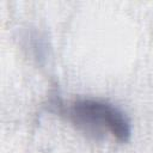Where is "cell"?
Listing matches in <instances>:
<instances>
[{
	"label": "cell",
	"instance_id": "6da1fadb",
	"mask_svg": "<svg viewBox=\"0 0 153 153\" xmlns=\"http://www.w3.org/2000/svg\"><path fill=\"white\" fill-rule=\"evenodd\" d=\"M56 111L75 129L94 139L111 136L124 143L130 140L131 124L115 104L93 97H78L67 103H53Z\"/></svg>",
	"mask_w": 153,
	"mask_h": 153
}]
</instances>
